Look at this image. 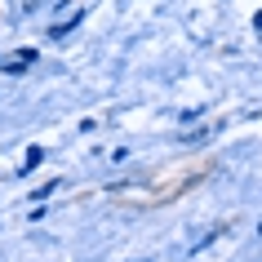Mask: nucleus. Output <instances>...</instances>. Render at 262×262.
<instances>
[{
    "label": "nucleus",
    "mask_w": 262,
    "mask_h": 262,
    "mask_svg": "<svg viewBox=\"0 0 262 262\" xmlns=\"http://www.w3.org/2000/svg\"><path fill=\"white\" fill-rule=\"evenodd\" d=\"M253 27H258V31H262V14H258V18H253Z\"/></svg>",
    "instance_id": "3"
},
{
    "label": "nucleus",
    "mask_w": 262,
    "mask_h": 262,
    "mask_svg": "<svg viewBox=\"0 0 262 262\" xmlns=\"http://www.w3.org/2000/svg\"><path fill=\"white\" fill-rule=\"evenodd\" d=\"M36 5H40V0H23V9H36Z\"/></svg>",
    "instance_id": "2"
},
{
    "label": "nucleus",
    "mask_w": 262,
    "mask_h": 262,
    "mask_svg": "<svg viewBox=\"0 0 262 262\" xmlns=\"http://www.w3.org/2000/svg\"><path fill=\"white\" fill-rule=\"evenodd\" d=\"M36 62V49H27V54H14V58H5L0 62V71H23V67H31Z\"/></svg>",
    "instance_id": "1"
}]
</instances>
